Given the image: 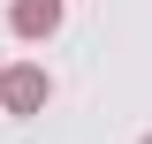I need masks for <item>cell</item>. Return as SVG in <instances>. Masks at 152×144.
<instances>
[{
    "instance_id": "obj_2",
    "label": "cell",
    "mask_w": 152,
    "mask_h": 144,
    "mask_svg": "<svg viewBox=\"0 0 152 144\" xmlns=\"http://www.w3.org/2000/svg\"><path fill=\"white\" fill-rule=\"evenodd\" d=\"M8 31L31 38V46L53 38V31H61V0H15V8H8Z\"/></svg>"
},
{
    "instance_id": "obj_4",
    "label": "cell",
    "mask_w": 152,
    "mask_h": 144,
    "mask_svg": "<svg viewBox=\"0 0 152 144\" xmlns=\"http://www.w3.org/2000/svg\"><path fill=\"white\" fill-rule=\"evenodd\" d=\"M0 68H8V61H0Z\"/></svg>"
},
{
    "instance_id": "obj_1",
    "label": "cell",
    "mask_w": 152,
    "mask_h": 144,
    "mask_svg": "<svg viewBox=\"0 0 152 144\" xmlns=\"http://www.w3.org/2000/svg\"><path fill=\"white\" fill-rule=\"evenodd\" d=\"M46 99H53V76L38 68V61L0 68V106H8V114H46Z\"/></svg>"
},
{
    "instance_id": "obj_3",
    "label": "cell",
    "mask_w": 152,
    "mask_h": 144,
    "mask_svg": "<svg viewBox=\"0 0 152 144\" xmlns=\"http://www.w3.org/2000/svg\"><path fill=\"white\" fill-rule=\"evenodd\" d=\"M137 144H152V137H137Z\"/></svg>"
}]
</instances>
